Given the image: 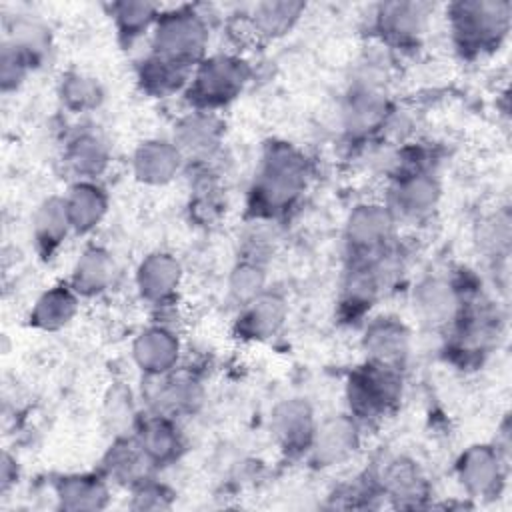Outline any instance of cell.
Segmentation results:
<instances>
[{"instance_id": "6da1fadb", "label": "cell", "mask_w": 512, "mask_h": 512, "mask_svg": "<svg viewBox=\"0 0 512 512\" xmlns=\"http://www.w3.org/2000/svg\"><path fill=\"white\" fill-rule=\"evenodd\" d=\"M206 40V24L192 8L160 12L154 28V58L186 70L200 58Z\"/></svg>"}, {"instance_id": "7a4b0ae2", "label": "cell", "mask_w": 512, "mask_h": 512, "mask_svg": "<svg viewBox=\"0 0 512 512\" xmlns=\"http://www.w3.org/2000/svg\"><path fill=\"white\" fill-rule=\"evenodd\" d=\"M452 32L460 48L484 50L500 42L510 24L508 2H458L450 6Z\"/></svg>"}, {"instance_id": "3957f363", "label": "cell", "mask_w": 512, "mask_h": 512, "mask_svg": "<svg viewBox=\"0 0 512 512\" xmlns=\"http://www.w3.org/2000/svg\"><path fill=\"white\" fill-rule=\"evenodd\" d=\"M302 176L304 172L298 158L290 152L278 150L276 154H272L260 176L258 192L262 202H266L270 208L290 204L302 190Z\"/></svg>"}, {"instance_id": "277c9868", "label": "cell", "mask_w": 512, "mask_h": 512, "mask_svg": "<svg viewBox=\"0 0 512 512\" xmlns=\"http://www.w3.org/2000/svg\"><path fill=\"white\" fill-rule=\"evenodd\" d=\"M244 78V62L230 56H214L200 66L194 92L206 104H220L234 98V94L242 88Z\"/></svg>"}, {"instance_id": "5b68a950", "label": "cell", "mask_w": 512, "mask_h": 512, "mask_svg": "<svg viewBox=\"0 0 512 512\" xmlns=\"http://www.w3.org/2000/svg\"><path fill=\"white\" fill-rule=\"evenodd\" d=\"M376 16L380 30L388 38L396 42H406L422 32L428 16V6L418 2H392L382 4Z\"/></svg>"}, {"instance_id": "8992f818", "label": "cell", "mask_w": 512, "mask_h": 512, "mask_svg": "<svg viewBox=\"0 0 512 512\" xmlns=\"http://www.w3.org/2000/svg\"><path fill=\"white\" fill-rule=\"evenodd\" d=\"M140 366L152 374L166 372L178 354V344L166 330L154 328L140 336L134 348Z\"/></svg>"}, {"instance_id": "52a82bcc", "label": "cell", "mask_w": 512, "mask_h": 512, "mask_svg": "<svg viewBox=\"0 0 512 512\" xmlns=\"http://www.w3.org/2000/svg\"><path fill=\"white\" fill-rule=\"evenodd\" d=\"M390 230V216L380 206H362L350 220V242L358 248H376Z\"/></svg>"}, {"instance_id": "ba28073f", "label": "cell", "mask_w": 512, "mask_h": 512, "mask_svg": "<svg viewBox=\"0 0 512 512\" xmlns=\"http://www.w3.org/2000/svg\"><path fill=\"white\" fill-rule=\"evenodd\" d=\"M178 168V152L166 142H148L136 156V170L146 182H164Z\"/></svg>"}, {"instance_id": "9c48e42d", "label": "cell", "mask_w": 512, "mask_h": 512, "mask_svg": "<svg viewBox=\"0 0 512 512\" xmlns=\"http://www.w3.org/2000/svg\"><path fill=\"white\" fill-rule=\"evenodd\" d=\"M300 2H260L254 6V28L266 36H278L290 30V26L302 14Z\"/></svg>"}, {"instance_id": "30bf717a", "label": "cell", "mask_w": 512, "mask_h": 512, "mask_svg": "<svg viewBox=\"0 0 512 512\" xmlns=\"http://www.w3.org/2000/svg\"><path fill=\"white\" fill-rule=\"evenodd\" d=\"M70 226L86 230L94 226L104 212V198L100 190L88 184H80L72 190L70 198L64 200Z\"/></svg>"}, {"instance_id": "8fae6325", "label": "cell", "mask_w": 512, "mask_h": 512, "mask_svg": "<svg viewBox=\"0 0 512 512\" xmlns=\"http://www.w3.org/2000/svg\"><path fill=\"white\" fill-rule=\"evenodd\" d=\"M176 284H178V264L172 258L164 254H156L142 264L140 286L144 294L162 298L170 294Z\"/></svg>"}, {"instance_id": "7c38bea8", "label": "cell", "mask_w": 512, "mask_h": 512, "mask_svg": "<svg viewBox=\"0 0 512 512\" xmlns=\"http://www.w3.org/2000/svg\"><path fill=\"white\" fill-rule=\"evenodd\" d=\"M368 348L374 356V364L396 368L394 364L406 352V334L400 326L386 322L384 326H376L368 336Z\"/></svg>"}, {"instance_id": "4fadbf2b", "label": "cell", "mask_w": 512, "mask_h": 512, "mask_svg": "<svg viewBox=\"0 0 512 512\" xmlns=\"http://www.w3.org/2000/svg\"><path fill=\"white\" fill-rule=\"evenodd\" d=\"M418 308L428 322H446L456 308V296L448 284L430 280L418 290Z\"/></svg>"}, {"instance_id": "5bb4252c", "label": "cell", "mask_w": 512, "mask_h": 512, "mask_svg": "<svg viewBox=\"0 0 512 512\" xmlns=\"http://www.w3.org/2000/svg\"><path fill=\"white\" fill-rule=\"evenodd\" d=\"M120 34L134 38L142 34L154 20H158V6L150 2H120L112 6Z\"/></svg>"}, {"instance_id": "9a60e30c", "label": "cell", "mask_w": 512, "mask_h": 512, "mask_svg": "<svg viewBox=\"0 0 512 512\" xmlns=\"http://www.w3.org/2000/svg\"><path fill=\"white\" fill-rule=\"evenodd\" d=\"M72 312H74V298L66 290L64 292L52 290L38 300V306L34 310V320L44 328H56L68 322Z\"/></svg>"}, {"instance_id": "2e32d148", "label": "cell", "mask_w": 512, "mask_h": 512, "mask_svg": "<svg viewBox=\"0 0 512 512\" xmlns=\"http://www.w3.org/2000/svg\"><path fill=\"white\" fill-rule=\"evenodd\" d=\"M436 192L438 190L430 178H426L422 174L412 176L398 188L402 210L410 212V214H420V212L432 208Z\"/></svg>"}, {"instance_id": "e0dca14e", "label": "cell", "mask_w": 512, "mask_h": 512, "mask_svg": "<svg viewBox=\"0 0 512 512\" xmlns=\"http://www.w3.org/2000/svg\"><path fill=\"white\" fill-rule=\"evenodd\" d=\"M110 276V262L106 254L90 250L82 256L76 268V286L82 292H96L108 282Z\"/></svg>"}, {"instance_id": "ac0fdd59", "label": "cell", "mask_w": 512, "mask_h": 512, "mask_svg": "<svg viewBox=\"0 0 512 512\" xmlns=\"http://www.w3.org/2000/svg\"><path fill=\"white\" fill-rule=\"evenodd\" d=\"M352 442H354L352 424L342 418L328 422L322 430H318V452L322 456L338 458L346 450H350Z\"/></svg>"}, {"instance_id": "d6986e66", "label": "cell", "mask_w": 512, "mask_h": 512, "mask_svg": "<svg viewBox=\"0 0 512 512\" xmlns=\"http://www.w3.org/2000/svg\"><path fill=\"white\" fill-rule=\"evenodd\" d=\"M176 444H178L176 434L164 420L150 422L142 434V452L154 458H164L172 454Z\"/></svg>"}, {"instance_id": "ffe728a7", "label": "cell", "mask_w": 512, "mask_h": 512, "mask_svg": "<svg viewBox=\"0 0 512 512\" xmlns=\"http://www.w3.org/2000/svg\"><path fill=\"white\" fill-rule=\"evenodd\" d=\"M282 322L280 302L274 298H260L252 302V308L246 316V324L250 326V334H270Z\"/></svg>"}, {"instance_id": "44dd1931", "label": "cell", "mask_w": 512, "mask_h": 512, "mask_svg": "<svg viewBox=\"0 0 512 512\" xmlns=\"http://www.w3.org/2000/svg\"><path fill=\"white\" fill-rule=\"evenodd\" d=\"M308 410L302 404H288L284 408V412L278 416V426H280V434L288 440H302V432H310V424H308Z\"/></svg>"}, {"instance_id": "7402d4cb", "label": "cell", "mask_w": 512, "mask_h": 512, "mask_svg": "<svg viewBox=\"0 0 512 512\" xmlns=\"http://www.w3.org/2000/svg\"><path fill=\"white\" fill-rule=\"evenodd\" d=\"M64 94H66V100L72 104V106H88L94 102V96H96V86L94 82H90L88 78H82V76H74L70 78L66 84H64Z\"/></svg>"}, {"instance_id": "603a6c76", "label": "cell", "mask_w": 512, "mask_h": 512, "mask_svg": "<svg viewBox=\"0 0 512 512\" xmlns=\"http://www.w3.org/2000/svg\"><path fill=\"white\" fill-rule=\"evenodd\" d=\"M260 286H262V274L254 264H244L240 270H236L232 292L240 294L242 298H254Z\"/></svg>"}, {"instance_id": "cb8c5ba5", "label": "cell", "mask_w": 512, "mask_h": 512, "mask_svg": "<svg viewBox=\"0 0 512 512\" xmlns=\"http://www.w3.org/2000/svg\"><path fill=\"white\" fill-rule=\"evenodd\" d=\"M80 146L74 150V164L78 170H98V164L104 160L102 148L94 138H82Z\"/></svg>"}]
</instances>
